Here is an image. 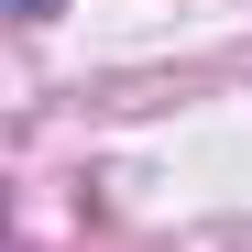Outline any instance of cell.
Here are the masks:
<instances>
[{
	"instance_id": "cell-1",
	"label": "cell",
	"mask_w": 252,
	"mask_h": 252,
	"mask_svg": "<svg viewBox=\"0 0 252 252\" xmlns=\"http://www.w3.org/2000/svg\"><path fill=\"white\" fill-rule=\"evenodd\" d=\"M11 11H55V0H11Z\"/></svg>"
}]
</instances>
